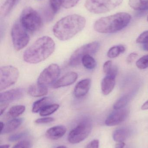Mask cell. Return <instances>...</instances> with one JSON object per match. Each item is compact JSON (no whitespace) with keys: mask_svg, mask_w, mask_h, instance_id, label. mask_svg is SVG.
I'll list each match as a JSON object with an SVG mask.
<instances>
[{"mask_svg":"<svg viewBox=\"0 0 148 148\" xmlns=\"http://www.w3.org/2000/svg\"><path fill=\"white\" fill-rule=\"evenodd\" d=\"M123 0H86L85 7L89 12L95 14L109 12L120 6Z\"/></svg>","mask_w":148,"mask_h":148,"instance_id":"cell-5","label":"cell"},{"mask_svg":"<svg viewBox=\"0 0 148 148\" xmlns=\"http://www.w3.org/2000/svg\"><path fill=\"white\" fill-rule=\"evenodd\" d=\"M24 95V91L22 89L15 88L5 92H2L0 95V102L9 103L21 99Z\"/></svg>","mask_w":148,"mask_h":148,"instance_id":"cell-12","label":"cell"},{"mask_svg":"<svg viewBox=\"0 0 148 148\" xmlns=\"http://www.w3.org/2000/svg\"><path fill=\"white\" fill-rule=\"evenodd\" d=\"M61 73L60 67L56 64H52L42 71L37 79V84L47 87L54 84Z\"/></svg>","mask_w":148,"mask_h":148,"instance_id":"cell-10","label":"cell"},{"mask_svg":"<svg viewBox=\"0 0 148 148\" xmlns=\"http://www.w3.org/2000/svg\"><path fill=\"white\" fill-rule=\"evenodd\" d=\"M138 55L136 53H132L129 54L127 57V61L128 64H131L133 63L135 60L138 57Z\"/></svg>","mask_w":148,"mask_h":148,"instance_id":"cell-36","label":"cell"},{"mask_svg":"<svg viewBox=\"0 0 148 148\" xmlns=\"http://www.w3.org/2000/svg\"><path fill=\"white\" fill-rule=\"evenodd\" d=\"M28 31L20 21L15 23L11 30V36L15 49L19 51L24 48L29 42L30 36Z\"/></svg>","mask_w":148,"mask_h":148,"instance_id":"cell-7","label":"cell"},{"mask_svg":"<svg viewBox=\"0 0 148 148\" xmlns=\"http://www.w3.org/2000/svg\"><path fill=\"white\" fill-rule=\"evenodd\" d=\"M51 102V99L49 97H43L37 100L33 104L32 112L34 113L40 112L43 108L50 104Z\"/></svg>","mask_w":148,"mask_h":148,"instance_id":"cell-21","label":"cell"},{"mask_svg":"<svg viewBox=\"0 0 148 148\" xmlns=\"http://www.w3.org/2000/svg\"><path fill=\"white\" fill-rule=\"evenodd\" d=\"M8 103L1 102V115H2L3 112L6 110L8 106Z\"/></svg>","mask_w":148,"mask_h":148,"instance_id":"cell-39","label":"cell"},{"mask_svg":"<svg viewBox=\"0 0 148 148\" xmlns=\"http://www.w3.org/2000/svg\"><path fill=\"white\" fill-rule=\"evenodd\" d=\"M17 0H6L1 8V14L3 16L8 15L13 9Z\"/></svg>","mask_w":148,"mask_h":148,"instance_id":"cell-25","label":"cell"},{"mask_svg":"<svg viewBox=\"0 0 148 148\" xmlns=\"http://www.w3.org/2000/svg\"><path fill=\"white\" fill-rule=\"evenodd\" d=\"M81 63L85 68L89 70L94 69L96 66L95 60L89 55H87L83 57Z\"/></svg>","mask_w":148,"mask_h":148,"instance_id":"cell-24","label":"cell"},{"mask_svg":"<svg viewBox=\"0 0 148 148\" xmlns=\"http://www.w3.org/2000/svg\"><path fill=\"white\" fill-rule=\"evenodd\" d=\"M48 89L46 86L38 84H33L29 87L28 93L29 95L34 97H41L47 94Z\"/></svg>","mask_w":148,"mask_h":148,"instance_id":"cell-17","label":"cell"},{"mask_svg":"<svg viewBox=\"0 0 148 148\" xmlns=\"http://www.w3.org/2000/svg\"><path fill=\"white\" fill-rule=\"evenodd\" d=\"M26 108L23 105H18L13 106L10 109L7 114L8 118H15L22 114L25 111Z\"/></svg>","mask_w":148,"mask_h":148,"instance_id":"cell-22","label":"cell"},{"mask_svg":"<svg viewBox=\"0 0 148 148\" xmlns=\"http://www.w3.org/2000/svg\"><path fill=\"white\" fill-rule=\"evenodd\" d=\"M9 147L10 146L9 145H3L1 146V148H9Z\"/></svg>","mask_w":148,"mask_h":148,"instance_id":"cell-44","label":"cell"},{"mask_svg":"<svg viewBox=\"0 0 148 148\" xmlns=\"http://www.w3.org/2000/svg\"><path fill=\"white\" fill-rule=\"evenodd\" d=\"M116 84V77L106 75L101 82V87L103 94L107 95L114 90Z\"/></svg>","mask_w":148,"mask_h":148,"instance_id":"cell-16","label":"cell"},{"mask_svg":"<svg viewBox=\"0 0 148 148\" xmlns=\"http://www.w3.org/2000/svg\"><path fill=\"white\" fill-rule=\"evenodd\" d=\"M22 118H14L4 124L3 130L1 133V134H9L17 129L22 123Z\"/></svg>","mask_w":148,"mask_h":148,"instance_id":"cell-18","label":"cell"},{"mask_svg":"<svg viewBox=\"0 0 148 148\" xmlns=\"http://www.w3.org/2000/svg\"><path fill=\"white\" fill-rule=\"evenodd\" d=\"M63 0H50V9L53 14L54 15L60 9L62 5Z\"/></svg>","mask_w":148,"mask_h":148,"instance_id":"cell-28","label":"cell"},{"mask_svg":"<svg viewBox=\"0 0 148 148\" xmlns=\"http://www.w3.org/2000/svg\"><path fill=\"white\" fill-rule=\"evenodd\" d=\"M126 51V48L123 45H118L112 47L108 51L107 55L109 58L113 59L116 58Z\"/></svg>","mask_w":148,"mask_h":148,"instance_id":"cell-23","label":"cell"},{"mask_svg":"<svg viewBox=\"0 0 148 148\" xmlns=\"http://www.w3.org/2000/svg\"><path fill=\"white\" fill-rule=\"evenodd\" d=\"M141 109L142 110H148V100L142 105Z\"/></svg>","mask_w":148,"mask_h":148,"instance_id":"cell-41","label":"cell"},{"mask_svg":"<svg viewBox=\"0 0 148 148\" xmlns=\"http://www.w3.org/2000/svg\"><path fill=\"white\" fill-rule=\"evenodd\" d=\"M4 127V124L2 122H1V123H0V127H1V130H0V131H1V133L3 130Z\"/></svg>","mask_w":148,"mask_h":148,"instance_id":"cell-43","label":"cell"},{"mask_svg":"<svg viewBox=\"0 0 148 148\" xmlns=\"http://www.w3.org/2000/svg\"><path fill=\"white\" fill-rule=\"evenodd\" d=\"M86 23V19L83 16L76 14L69 15L61 18L55 24L53 34L60 40H67L82 30Z\"/></svg>","mask_w":148,"mask_h":148,"instance_id":"cell-1","label":"cell"},{"mask_svg":"<svg viewBox=\"0 0 148 148\" xmlns=\"http://www.w3.org/2000/svg\"><path fill=\"white\" fill-rule=\"evenodd\" d=\"M56 148H66V147L64 146H59V147H57Z\"/></svg>","mask_w":148,"mask_h":148,"instance_id":"cell-45","label":"cell"},{"mask_svg":"<svg viewBox=\"0 0 148 148\" xmlns=\"http://www.w3.org/2000/svg\"><path fill=\"white\" fill-rule=\"evenodd\" d=\"M125 144L124 142H118L116 145L115 148H124Z\"/></svg>","mask_w":148,"mask_h":148,"instance_id":"cell-40","label":"cell"},{"mask_svg":"<svg viewBox=\"0 0 148 148\" xmlns=\"http://www.w3.org/2000/svg\"><path fill=\"white\" fill-rule=\"evenodd\" d=\"M19 72L11 66H3L0 69V90H4L14 85L18 79Z\"/></svg>","mask_w":148,"mask_h":148,"instance_id":"cell-9","label":"cell"},{"mask_svg":"<svg viewBox=\"0 0 148 148\" xmlns=\"http://www.w3.org/2000/svg\"><path fill=\"white\" fill-rule=\"evenodd\" d=\"M112 61L109 60L106 62L103 66V70L104 73L106 75L108 74L113 67Z\"/></svg>","mask_w":148,"mask_h":148,"instance_id":"cell-35","label":"cell"},{"mask_svg":"<svg viewBox=\"0 0 148 148\" xmlns=\"http://www.w3.org/2000/svg\"><path fill=\"white\" fill-rule=\"evenodd\" d=\"M55 48L54 42L49 36H43L37 39L24 51L23 59L30 64H37L47 59Z\"/></svg>","mask_w":148,"mask_h":148,"instance_id":"cell-2","label":"cell"},{"mask_svg":"<svg viewBox=\"0 0 148 148\" xmlns=\"http://www.w3.org/2000/svg\"><path fill=\"white\" fill-rule=\"evenodd\" d=\"M117 73H118V69H117V67L116 66H113L110 72L108 74H107L106 75H109L110 76L116 77Z\"/></svg>","mask_w":148,"mask_h":148,"instance_id":"cell-38","label":"cell"},{"mask_svg":"<svg viewBox=\"0 0 148 148\" xmlns=\"http://www.w3.org/2000/svg\"><path fill=\"white\" fill-rule=\"evenodd\" d=\"M129 99L130 97L128 95L123 96L115 103L113 108L116 110L123 108L127 104Z\"/></svg>","mask_w":148,"mask_h":148,"instance_id":"cell-27","label":"cell"},{"mask_svg":"<svg viewBox=\"0 0 148 148\" xmlns=\"http://www.w3.org/2000/svg\"><path fill=\"white\" fill-rule=\"evenodd\" d=\"M147 21L148 22V16H147Z\"/></svg>","mask_w":148,"mask_h":148,"instance_id":"cell-46","label":"cell"},{"mask_svg":"<svg viewBox=\"0 0 148 148\" xmlns=\"http://www.w3.org/2000/svg\"><path fill=\"white\" fill-rule=\"evenodd\" d=\"M59 104L56 103L49 104L40 111V115L43 116L50 115L56 112L59 109Z\"/></svg>","mask_w":148,"mask_h":148,"instance_id":"cell-26","label":"cell"},{"mask_svg":"<svg viewBox=\"0 0 148 148\" xmlns=\"http://www.w3.org/2000/svg\"><path fill=\"white\" fill-rule=\"evenodd\" d=\"M80 0H63L62 6L66 9L73 8L76 5Z\"/></svg>","mask_w":148,"mask_h":148,"instance_id":"cell-30","label":"cell"},{"mask_svg":"<svg viewBox=\"0 0 148 148\" xmlns=\"http://www.w3.org/2000/svg\"><path fill=\"white\" fill-rule=\"evenodd\" d=\"M142 49H143V50H145V51H148V42L143 44Z\"/></svg>","mask_w":148,"mask_h":148,"instance_id":"cell-42","label":"cell"},{"mask_svg":"<svg viewBox=\"0 0 148 148\" xmlns=\"http://www.w3.org/2000/svg\"><path fill=\"white\" fill-rule=\"evenodd\" d=\"M67 129L65 126L58 125L49 129L45 133L47 138L51 140H57L65 135Z\"/></svg>","mask_w":148,"mask_h":148,"instance_id":"cell-15","label":"cell"},{"mask_svg":"<svg viewBox=\"0 0 148 148\" xmlns=\"http://www.w3.org/2000/svg\"><path fill=\"white\" fill-rule=\"evenodd\" d=\"M26 135V133L25 132H22V133H18V134H15L12 135L10 136L9 137V140L10 142L16 141L20 139L25 136Z\"/></svg>","mask_w":148,"mask_h":148,"instance_id":"cell-34","label":"cell"},{"mask_svg":"<svg viewBox=\"0 0 148 148\" xmlns=\"http://www.w3.org/2000/svg\"><path fill=\"white\" fill-rule=\"evenodd\" d=\"M130 135L129 130L125 128H121L116 130L113 133V138L115 141L123 142L129 137Z\"/></svg>","mask_w":148,"mask_h":148,"instance_id":"cell-19","label":"cell"},{"mask_svg":"<svg viewBox=\"0 0 148 148\" xmlns=\"http://www.w3.org/2000/svg\"><path fill=\"white\" fill-rule=\"evenodd\" d=\"M136 66L139 69H144L148 67V55L139 59L136 62Z\"/></svg>","mask_w":148,"mask_h":148,"instance_id":"cell-29","label":"cell"},{"mask_svg":"<svg viewBox=\"0 0 148 148\" xmlns=\"http://www.w3.org/2000/svg\"><path fill=\"white\" fill-rule=\"evenodd\" d=\"M100 44L98 42H93L77 49L72 54L70 59V66L76 67L81 63L82 59L85 56L94 54L99 50Z\"/></svg>","mask_w":148,"mask_h":148,"instance_id":"cell-8","label":"cell"},{"mask_svg":"<svg viewBox=\"0 0 148 148\" xmlns=\"http://www.w3.org/2000/svg\"><path fill=\"white\" fill-rule=\"evenodd\" d=\"M129 114V111L126 109L116 110L107 117L105 124L110 127L119 125L126 120Z\"/></svg>","mask_w":148,"mask_h":148,"instance_id":"cell-11","label":"cell"},{"mask_svg":"<svg viewBox=\"0 0 148 148\" xmlns=\"http://www.w3.org/2000/svg\"><path fill=\"white\" fill-rule=\"evenodd\" d=\"M131 15L126 12H119L100 18L95 22L94 29L101 34H113L124 29L131 21Z\"/></svg>","mask_w":148,"mask_h":148,"instance_id":"cell-3","label":"cell"},{"mask_svg":"<svg viewBox=\"0 0 148 148\" xmlns=\"http://www.w3.org/2000/svg\"><path fill=\"white\" fill-rule=\"evenodd\" d=\"M54 121V119L53 117H47L43 118H39L36 119L35 122L37 124H45V123H50Z\"/></svg>","mask_w":148,"mask_h":148,"instance_id":"cell-33","label":"cell"},{"mask_svg":"<svg viewBox=\"0 0 148 148\" xmlns=\"http://www.w3.org/2000/svg\"><path fill=\"white\" fill-rule=\"evenodd\" d=\"M99 141L97 140L91 141L86 146L85 148H99Z\"/></svg>","mask_w":148,"mask_h":148,"instance_id":"cell-37","label":"cell"},{"mask_svg":"<svg viewBox=\"0 0 148 148\" xmlns=\"http://www.w3.org/2000/svg\"><path fill=\"white\" fill-rule=\"evenodd\" d=\"M77 77L78 75L76 73L70 72L68 73L57 80L53 84V87L57 88L71 85L76 81Z\"/></svg>","mask_w":148,"mask_h":148,"instance_id":"cell-14","label":"cell"},{"mask_svg":"<svg viewBox=\"0 0 148 148\" xmlns=\"http://www.w3.org/2000/svg\"><path fill=\"white\" fill-rule=\"evenodd\" d=\"M31 143L29 141L23 140L16 144L12 148H31Z\"/></svg>","mask_w":148,"mask_h":148,"instance_id":"cell-32","label":"cell"},{"mask_svg":"<svg viewBox=\"0 0 148 148\" xmlns=\"http://www.w3.org/2000/svg\"><path fill=\"white\" fill-rule=\"evenodd\" d=\"M92 129V122L90 119H83L70 132L68 136V141L71 144L81 142L88 136Z\"/></svg>","mask_w":148,"mask_h":148,"instance_id":"cell-6","label":"cell"},{"mask_svg":"<svg viewBox=\"0 0 148 148\" xmlns=\"http://www.w3.org/2000/svg\"><path fill=\"white\" fill-rule=\"evenodd\" d=\"M128 4L130 8L136 10H148V0H129Z\"/></svg>","mask_w":148,"mask_h":148,"instance_id":"cell-20","label":"cell"},{"mask_svg":"<svg viewBox=\"0 0 148 148\" xmlns=\"http://www.w3.org/2000/svg\"><path fill=\"white\" fill-rule=\"evenodd\" d=\"M91 82L89 78H86L78 82L74 89V95L75 97L79 98L85 96L90 89Z\"/></svg>","mask_w":148,"mask_h":148,"instance_id":"cell-13","label":"cell"},{"mask_svg":"<svg viewBox=\"0 0 148 148\" xmlns=\"http://www.w3.org/2000/svg\"><path fill=\"white\" fill-rule=\"evenodd\" d=\"M136 42L137 43L142 44L148 42V31L142 33L136 39Z\"/></svg>","mask_w":148,"mask_h":148,"instance_id":"cell-31","label":"cell"},{"mask_svg":"<svg viewBox=\"0 0 148 148\" xmlns=\"http://www.w3.org/2000/svg\"><path fill=\"white\" fill-rule=\"evenodd\" d=\"M19 21L27 31L32 33L39 30L43 23L41 17L38 12L29 7L23 9Z\"/></svg>","mask_w":148,"mask_h":148,"instance_id":"cell-4","label":"cell"}]
</instances>
